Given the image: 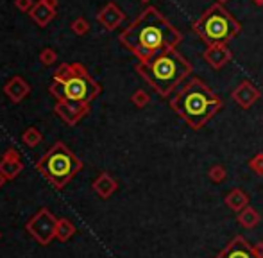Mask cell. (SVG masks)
Wrapping results in <instances>:
<instances>
[{"label": "cell", "mask_w": 263, "mask_h": 258, "mask_svg": "<svg viewBox=\"0 0 263 258\" xmlns=\"http://www.w3.org/2000/svg\"><path fill=\"white\" fill-rule=\"evenodd\" d=\"M240 25L222 6L215 4L195 24V32L210 45H220L238 34Z\"/></svg>", "instance_id": "obj_6"}, {"label": "cell", "mask_w": 263, "mask_h": 258, "mask_svg": "<svg viewBox=\"0 0 263 258\" xmlns=\"http://www.w3.org/2000/svg\"><path fill=\"white\" fill-rule=\"evenodd\" d=\"M43 2H45L47 6L50 7V9H54V11H55V4H58V2H55V0H43Z\"/></svg>", "instance_id": "obj_20"}, {"label": "cell", "mask_w": 263, "mask_h": 258, "mask_svg": "<svg viewBox=\"0 0 263 258\" xmlns=\"http://www.w3.org/2000/svg\"><path fill=\"white\" fill-rule=\"evenodd\" d=\"M76 233H77L76 224H73L70 219H66V217H59V219H58V231H55V238H58V241H61V242H68Z\"/></svg>", "instance_id": "obj_13"}, {"label": "cell", "mask_w": 263, "mask_h": 258, "mask_svg": "<svg viewBox=\"0 0 263 258\" xmlns=\"http://www.w3.org/2000/svg\"><path fill=\"white\" fill-rule=\"evenodd\" d=\"M190 63L176 49L159 52L138 65V72L163 97L176 90V86H179V83L190 73Z\"/></svg>", "instance_id": "obj_3"}, {"label": "cell", "mask_w": 263, "mask_h": 258, "mask_svg": "<svg viewBox=\"0 0 263 258\" xmlns=\"http://www.w3.org/2000/svg\"><path fill=\"white\" fill-rule=\"evenodd\" d=\"M22 140H24L25 145L36 147V145H40V143H42L43 135L40 133V129H38V127H29L27 131H25L24 135H22Z\"/></svg>", "instance_id": "obj_16"}, {"label": "cell", "mask_w": 263, "mask_h": 258, "mask_svg": "<svg viewBox=\"0 0 263 258\" xmlns=\"http://www.w3.org/2000/svg\"><path fill=\"white\" fill-rule=\"evenodd\" d=\"M88 29L90 27H88V22L84 20V18H77V20L72 22V31L76 32V34H79V36L86 34Z\"/></svg>", "instance_id": "obj_18"}, {"label": "cell", "mask_w": 263, "mask_h": 258, "mask_svg": "<svg viewBox=\"0 0 263 258\" xmlns=\"http://www.w3.org/2000/svg\"><path fill=\"white\" fill-rule=\"evenodd\" d=\"M29 14H31V18L40 25V27H47V25H49V22L54 18L55 11L50 9V7L43 2V0H40V2H36L34 6H32V9L29 11Z\"/></svg>", "instance_id": "obj_12"}, {"label": "cell", "mask_w": 263, "mask_h": 258, "mask_svg": "<svg viewBox=\"0 0 263 258\" xmlns=\"http://www.w3.org/2000/svg\"><path fill=\"white\" fill-rule=\"evenodd\" d=\"M55 113L59 115V119L65 120L66 124L73 126L77 124L84 115H88L90 112V106H79V104H68V102H63V101H58L55 104Z\"/></svg>", "instance_id": "obj_9"}, {"label": "cell", "mask_w": 263, "mask_h": 258, "mask_svg": "<svg viewBox=\"0 0 263 258\" xmlns=\"http://www.w3.org/2000/svg\"><path fill=\"white\" fill-rule=\"evenodd\" d=\"M0 238H2V231H0Z\"/></svg>", "instance_id": "obj_22"}, {"label": "cell", "mask_w": 263, "mask_h": 258, "mask_svg": "<svg viewBox=\"0 0 263 258\" xmlns=\"http://www.w3.org/2000/svg\"><path fill=\"white\" fill-rule=\"evenodd\" d=\"M4 94H6L13 102H22L29 94H31V86H29L27 81H24L20 76H16L4 86Z\"/></svg>", "instance_id": "obj_11"}, {"label": "cell", "mask_w": 263, "mask_h": 258, "mask_svg": "<svg viewBox=\"0 0 263 258\" xmlns=\"http://www.w3.org/2000/svg\"><path fill=\"white\" fill-rule=\"evenodd\" d=\"M32 6H34V4H32V0H16V7L20 11H31L32 9Z\"/></svg>", "instance_id": "obj_19"}, {"label": "cell", "mask_w": 263, "mask_h": 258, "mask_svg": "<svg viewBox=\"0 0 263 258\" xmlns=\"http://www.w3.org/2000/svg\"><path fill=\"white\" fill-rule=\"evenodd\" d=\"M25 230L29 231L36 242L42 246H49L55 238V231H58V217L50 212L49 208H40L31 219L25 224Z\"/></svg>", "instance_id": "obj_7"}, {"label": "cell", "mask_w": 263, "mask_h": 258, "mask_svg": "<svg viewBox=\"0 0 263 258\" xmlns=\"http://www.w3.org/2000/svg\"><path fill=\"white\" fill-rule=\"evenodd\" d=\"M6 179H7L6 176H4L2 172H0V189H2V187H4V183H6Z\"/></svg>", "instance_id": "obj_21"}, {"label": "cell", "mask_w": 263, "mask_h": 258, "mask_svg": "<svg viewBox=\"0 0 263 258\" xmlns=\"http://www.w3.org/2000/svg\"><path fill=\"white\" fill-rule=\"evenodd\" d=\"M58 60V54H55V50L54 49H43L42 50V54H40V61H42L45 66H50V65H54V61Z\"/></svg>", "instance_id": "obj_17"}, {"label": "cell", "mask_w": 263, "mask_h": 258, "mask_svg": "<svg viewBox=\"0 0 263 258\" xmlns=\"http://www.w3.org/2000/svg\"><path fill=\"white\" fill-rule=\"evenodd\" d=\"M181 40V32L159 14L156 7H147L120 34V42L138 58L140 63L159 52L176 49Z\"/></svg>", "instance_id": "obj_1"}, {"label": "cell", "mask_w": 263, "mask_h": 258, "mask_svg": "<svg viewBox=\"0 0 263 258\" xmlns=\"http://www.w3.org/2000/svg\"><path fill=\"white\" fill-rule=\"evenodd\" d=\"M22 171H24V161H22L20 153L14 147H11L4 153L2 160H0V172L7 179H14Z\"/></svg>", "instance_id": "obj_8"}, {"label": "cell", "mask_w": 263, "mask_h": 258, "mask_svg": "<svg viewBox=\"0 0 263 258\" xmlns=\"http://www.w3.org/2000/svg\"><path fill=\"white\" fill-rule=\"evenodd\" d=\"M81 167H83L81 160L63 142L55 143L52 149L47 151L42 160L36 163V169L58 190L65 189L76 178V174L81 171Z\"/></svg>", "instance_id": "obj_5"}, {"label": "cell", "mask_w": 263, "mask_h": 258, "mask_svg": "<svg viewBox=\"0 0 263 258\" xmlns=\"http://www.w3.org/2000/svg\"><path fill=\"white\" fill-rule=\"evenodd\" d=\"M218 258H261L258 251L251 244H247L242 237H236L224 251L218 255Z\"/></svg>", "instance_id": "obj_10"}, {"label": "cell", "mask_w": 263, "mask_h": 258, "mask_svg": "<svg viewBox=\"0 0 263 258\" xmlns=\"http://www.w3.org/2000/svg\"><path fill=\"white\" fill-rule=\"evenodd\" d=\"M99 20H101V24H104L107 29H113L115 25L122 20V13L113 6V4H109V6H106L104 9L101 11Z\"/></svg>", "instance_id": "obj_14"}, {"label": "cell", "mask_w": 263, "mask_h": 258, "mask_svg": "<svg viewBox=\"0 0 263 258\" xmlns=\"http://www.w3.org/2000/svg\"><path fill=\"white\" fill-rule=\"evenodd\" d=\"M220 106V99L199 79H192L172 101V108L194 129L204 126Z\"/></svg>", "instance_id": "obj_4"}, {"label": "cell", "mask_w": 263, "mask_h": 258, "mask_svg": "<svg viewBox=\"0 0 263 258\" xmlns=\"http://www.w3.org/2000/svg\"><path fill=\"white\" fill-rule=\"evenodd\" d=\"M115 187H117V183L107 174H101L93 183V190L101 195V197H109V195L115 192Z\"/></svg>", "instance_id": "obj_15"}, {"label": "cell", "mask_w": 263, "mask_h": 258, "mask_svg": "<svg viewBox=\"0 0 263 258\" xmlns=\"http://www.w3.org/2000/svg\"><path fill=\"white\" fill-rule=\"evenodd\" d=\"M49 91L58 101L90 106V102L101 94V86L91 79L81 63H65L55 70Z\"/></svg>", "instance_id": "obj_2"}]
</instances>
